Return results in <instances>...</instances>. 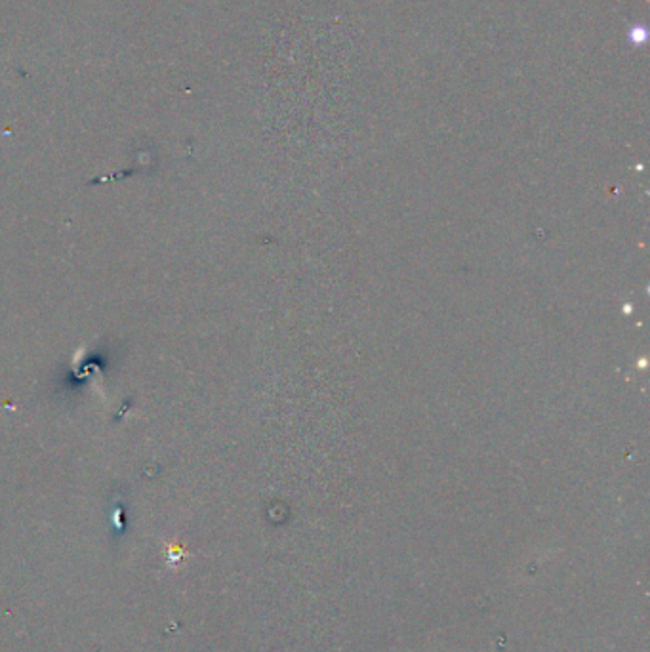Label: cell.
I'll use <instances>...</instances> for the list:
<instances>
[{"mask_svg": "<svg viewBox=\"0 0 650 652\" xmlns=\"http://www.w3.org/2000/svg\"><path fill=\"white\" fill-rule=\"evenodd\" d=\"M631 33V42L633 44H643V42L647 41V29L645 27H631L630 29Z\"/></svg>", "mask_w": 650, "mask_h": 652, "instance_id": "6da1fadb", "label": "cell"}]
</instances>
